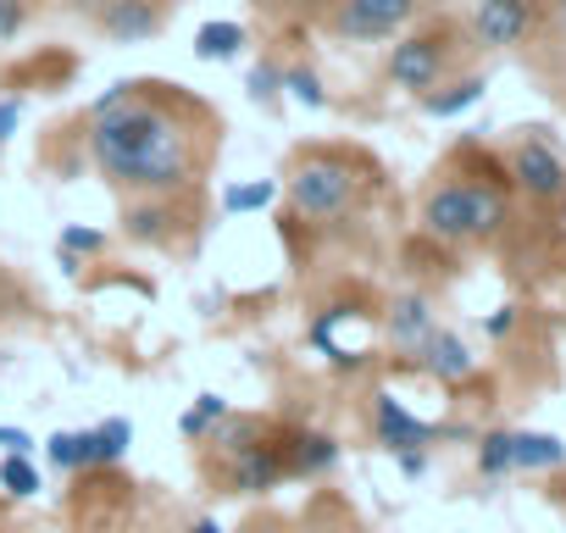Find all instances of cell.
I'll use <instances>...</instances> for the list:
<instances>
[{"label": "cell", "instance_id": "6da1fadb", "mask_svg": "<svg viewBox=\"0 0 566 533\" xmlns=\"http://www.w3.org/2000/svg\"><path fill=\"white\" fill-rule=\"evenodd\" d=\"M195 117L206 112L178 84L172 101L156 95V84H112L84 117L90 156L123 195H184L206 161Z\"/></svg>", "mask_w": 566, "mask_h": 533}, {"label": "cell", "instance_id": "7a4b0ae2", "mask_svg": "<svg viewBox=\"0 0 566 533\" xmlns=\"http://www.w3.org/2000/svg\"><path fill=\"white\" fill-rule=\"evenodd\" d=\"M511 206L494 184H472V178H444L422 195V228L439 244H472V239H494L505 228Z\"/></svg>", "mask_w": 566, "mask_h": 533}, {"label": "cell", "instance_id": "3957f363", "mask_svg": "<svg viewBox=\"0 0 566 533\" xmlns=\"http://www.w3.org/2000/svg\"><path fill=\"white\" fill-rule=\"evenodd\" d=\"M283 189H290V206H295L301 217H312V222H339V217H350L356 200H361L356 167H350L345 156H328V150L301 156Z\"/></svg>", "mask_w": 566, "mask_h": 533}, {"label": "cell", "instance_id": "277c9868", "mask_svg": "<svg viewBox=\"0 0 566 533\" xmlns=\"http://www.w3.org/2000/svg\"><path fill=\"white\" fill-rule=\"evenodd\" d=\"M450 51H455V23H428L417 34H395V51L384 62V79L406 95H428L433 84H444L450 73Z\"/></svg>", "mask_w": 566, "mask_h": 533}, {"label": "cell", "instance_id": "5b68a950", "mask_svg": "<svg viewBox=\"0 0 566 533\" xmlns=\"http://www.w3.org/2000/svg\"><path fill=\"white\" fill-rule=\"evenodd\" d=\"M417 12H422V0H334L328 29L350 45H378V40L406 34Z\"/></svg>", "mask_w": 566, "mask_h": 533}, {"label": "cell", "instance_id": "8992f818", "mask_svg": "<svg viewBox=\"0 0 566 533\" xmlns=\"http://www.w3.org/2000/svg\"><path fill=\"white\" fill-rule=\"evenodd\" d=\"M283 478H290V461H283V433L272 428L228 456V494H266Z\"/></svg>", "mask_w": 566, "mask_h": 533}, {"label": "cell", "instance_id": "52a82bcc", "mask_svg": "<svg viewBox=\"0 0 566 533\" xmlns=\"http://www.w3.org/2000/svg\"><path fill=\"white\" fill-rule=\"evenodd\" d=\"M538 23V7L533 0H478L472 12V40L483 51H516Z\"/></svg>", "mask_w": 566, "mask_h": 533}, {"label": "cell", "instance_id": "ba28073f", "mask_svg": "<svg viewBox=\"0 0 566 533\" xmlns=\"http://www.w3.org/2000/svg\"><path fill=\"white\" fill-rule=\"evenodd\" d=\"M95 23H101L106 40L139 45V40H156V34H161L167 0H101V7H95Z\"/></svg>", "mask_w": 566, "mask_h": 533}, {"label": "cell", "instance_id": "9c48e42d", "mask_svg": "<svg viewBox=\"0 0 566 533\" xmlns=\"http://www.w3.org/2000/svg\"><path fill=\"white\" fill-rule=\"evenodd\" d=\"M511 178H516V189L533 195V200H560V195H566V161H560L544 139H527V145L511 150Z\"/></svg>", "mask_w": 566, "mask_h": 533}, {"label": "cell", "instance_id": "30bf717a", "mask_svg": "<svg viewBox=\"0 0 566 533\" xmlns=\"http://www.w3.org/2000/svg\"><path fill=\"white\" fill-rule=\"evenodd\" d=\"M373 433H378V445L384 450H422L428 439H433V422H422V417H411L395 395H378L373 400Z\"/></svg>", "mask_w": 566, "mask_h": 533}, {"label": "cell", "instance_id": "8fae6325", "mask_svg": "<svg viewBox=\"0 0 566 533\" xmlns=\"http://www.w3.org/2000/svg\"><path fill=\"white\" fill-rule=\"evenodd\" d=\"M283 461H290V478H317V472L339 467V439L317 433V428H290L283 433Z\"/></svg>", "mask_w": 566, "mask_h": 533}, {"label": "cell", "instance_id": "7c38bea8", "mask_svg": "<svg viewBox=\"0 0 566 533\" xmlns=\"http://www.w3.org/2000/svg\"><path fill=\"white\" fill-rule=\"evenodd\" d=\"M417 362H422L439 384H461V378H472V351H467L455 334H444V328H433V334L417 345Z\"/></svg>", "mask_w": 566, "mask_h": 533}, {"label": "cell", "instance_id": "4fadbf2b", "mask_svg": "<svg viewBox=\"0 0 566 533\" xmlns=\"http://www.w3.org/2000/svg\"><path fill=\"white\" fill-rule=\"evenodd\" d=\"M172 195H139V206H128L123 228L134 244H172Z\"/></svg>", "mask_w": 566, "mask_h": 533}, {"label": "cell", "instance_id": "5bb4252c", "mask_svg": "<svg viewBox=\"0 0 566 533\" xmlns=\"http://www.w3.org/2000/svg\"><path fill=\"white\" fill-rule=\"evenodd\" d=\"M384 328H389V345H395V351H411V356H417V345L433 334V306H428L422 295H400V301L389 306Z\"/></svg>", "mask_w": 566, "mask_h": 533}, {"label": "cell", "instance_id": "9a60e30c", "mask_svg": "<svg viewBox=\"0 0 566 533\" xmlns=\"http://www.w3.org/2000/svg\"><path fill=\"white\" fill-rule=\"evenodd\" d=\"M45 456L62 467V472H95L101 456H95V428H62L45 439Z\"/></svg>", "mask_w": 566, "mask_h": 533}, {"label": "cell", "instance_id": "2e32d148", "mask_svg": "<svg viewBox=\"0 0 566 533\" xmlns=\"http://www.w3.org/2000/svg\"><path fill=\"white\" fill-rule=\"evenodd\" d=\"M483 90H489V79L467 73V79H455V84H444V90L433 84V90H428V95H417V101H422V112H428V117H461L467 106H478V101H483Z\"/></svg>", "mask_w": 566, "mask_h": 533}, {"label": "cell", "instance_id": "e0dca14e", "mask_svg": "<svg viewBox=\"0 0 566 533\" xmlns=\"http://www.w3.org/2000/svg\"><path fill=\"white\" fill-rule=\"evenodd\" d=\"M250 45V34H244V23H206L200 34H195V62H233L239 51Z\"/></svg>", "mask_w": 566, "mask_h": 533}, {"label": "cell", "instance_id": "ac0fdd59", "mask_svg": "<svg viewBox=\"0 0 566 533\" xmlns=\"http://www.w3.org/2000/svg\"><path fill=\"white\" fill-rule=\"evenodd\" d=\"M560 461H566V445L555 433H511V467L544 472V467H560Z\"/></svg>", "mask_w": 566, "mask_h": 533}, {"label": "cell", "instance_id": "d6986e66", "mask_svg": "<svg viewBox=\"0 0 566 533\" xmlns=\"http://www.w3.org/2000/svg\"><path fill=\"white\" fill-rule=\"evenodd\" d=\"M0 489H7L12 500L40 494V467L29 461V450H7V456H0Z\"/></svg>", "mask_w": 566, "mask_h": 533}, {"label": "cell", "instance_id": "ffe728a7", "mask_svg": "<svg viewBox=\"0 0 566 533\" xmlns=\"http://www.w3.org/2000/svg\"><path fill=\"white\" fill-rule=\"evenodd\" d=\"M222 417H228V400H222V395H195V411H184L178 428H184V439L200 445V439H211V428H217Z\"/></svg>", "mask_w": 566, "mask_h": 533}, {"label": "cell", "instance_id": "44dd1931", "mask_svg": "<svg viewBox=\"0 0 566 533\" xmlns=\"http://www.w3.org/2000/svg\"><path fill=\"white\" fill-rule=\"evenodd\" d=\"M283 95L301 101L306 112H323V106H328V90H323L317 67H283Z\"/></svg>", "mask_w": 566, "mask_h": 533}, {"label": "cell", "instance_id": "7402d4cb", "mask_svg": "<svg viewBox=\"0 0 566 533\" xmlns=\"http://www.w3.org/2000/svg\"><path fill=\"white\" fill-rule=\"evenodd\" d=\"M128 445H134V422H128V417H106V422L95 428V456H101V467H117V461L128 456Z\"/></svg>", "mask_w": 566, "mask_h": 533}, {"label": "cell", "instance_id": "603a6c76", "mask_svg": "<svg viewBox=\"0 0 566 533\" xmlns=\"http://www.w3.org/2000/svg\"><path fill=\"white\" fill-rule=\"evenodd\" d=\"M277 200V184H266V178H255V184H233V189H222V211L228 217H244V211H261V206H272Z\"/></svg>", "mask_w": 566, "mask_h": 533}, {"label": "cell", "instance_id": "cb8c5ba5", "mask_svg": "<svg viewBox=\"0 0 566 533\" xmlns=\"http://www.w3.org/2000/svg\"><path fill=\"white\" fill-rule=\"evenodd\" d=\"M478 472H483V478H505V472H516V467H511V433H505V428H494V433L478 439Z\"/></svg>", "mask_w": 566, "mask_h": 533}, {"label": "cell", "instance_id": "d4e9b609", "mask_svg": "<svg viewBox=\"0 0 566 533\" xmlns=\"http://www.w3.org/2000/svg\"><path fill=\"white\" fill-rule=\"evenodd\" d=\"M244 90H250L255 106H277V101H283V67H277V62H255Z\"/></svg>", "mask_w": 566, "mask_h": 533}, {"label": "cell", "instance_id": "484cf974", "mask_svg": "<svg viewBox=\"0 0 566 533\" xmlns=\"http://www.w3.org/2000/svg\"><path fill=\"white\" fill-rule=\"evenodd\" d=\"M62 250H73V255H101V250H106V233H101V228H84V222H67V228H62Z\"/></svg>", "mask_w": 566, "mask_h": 533}, {"label": "cell", "instance_id": "4316f807", "mask_svg": "<svg viewBox=\"0 0 566 533\" xmlns=\"http://www.w3.org/2000/svg\"><path fill=\"white\" fill-rule=\"evenodd\" d=\"M29 29V0H0V45H12Z\"/></svg>", "mask_w": 566, "mask_h": 533}, {"label": "cell", "instance_id": "83f0119b", "mask_svg": "<svg viewBox=\"0 0 566 533\" xmlns=\"http://www.w3.org/2000/svg\"><path fill=\"white\" fill-rule=\"evenodd\" d=\"M511 328H516V306H500V312L483 323V334H489V339H505Z\"/></svg>", "mask_w": 566, "mask_h": 533}, {"label": "cell", "instance_id": "f1b7e54d", "mask_svg": "<svg viewBox=\"0 0 566 533\" xmlns=\"http://www.w3.org/2000/svg\"><path fill=\"white\" fill-rule=\"evenodd\" d=\"M18 117H23V106H18V101H0V145H7V139L18 134Z\"/></svg>", "mask_w": 566, "mask_h": 533}, {"label": "cell", "instance_id": "f546056e", "mask_svg": "<svg viewBox=\"0 0 566 533\" xmlns=\"http://www.w3.org/2000/svg\"><path fill=\"white\" fill-rule=\"evenodd\" d=\"M0 450H34V439L23 428H0Z\"/></svg>", "mask_w": 566, "mask_h": 533}, {"label": "cell", "instance_id": "4dcf8cb0", "mask_svg": "<svg viewBox=\"0 0 566 533\" xmlns=\"http://www.w3.org/2000/svg\"><path fill=\"white\" fill-rule=\"evenodd\" d=\"M422 467H428V456H422V450H400V472H406V478H417Z\"/></svg>", "mask_w": 566, "mask_h": 533}, {"label": "cell", "instance_id": "1f68e13d", "mask_svg": "<svg viewBox=\"0 0 566 533\" xmlns=\"http://www.w3.org/2000/svg\"><path fill=\"white\" fill-rule=\"evenodd\" d=\"M184 533H222V522H217V516H200V522H189Z\"/></svg>", "mask_w": 566, "mask_h": 533}, {"label": "cell", "instance_id": "d6a6232c", "mask_svg": "<svg viewBox=\"0 0 566 533\" xmlns=\"http://www.w3.org/2000/svg\"><path fill=\"white\" fill-rule=\"evenodd\" d=\"M555 12H560V23H566V0H555Z\"/></svg>", "mask_w": 566, "mask_h": 533}]
</instances>
